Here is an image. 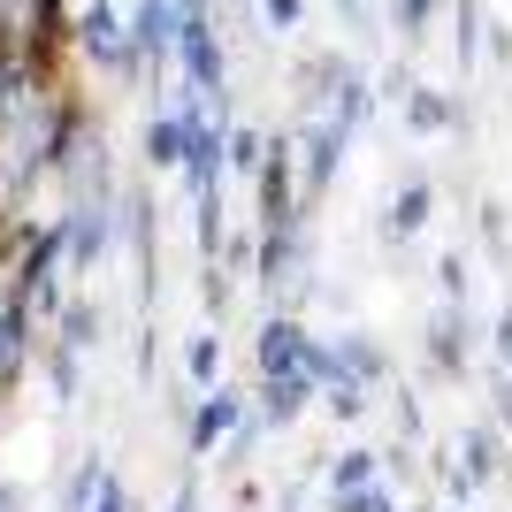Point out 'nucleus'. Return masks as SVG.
I'll return each instance as SVG.
<instances>
[{
	"instance_id": "obj_1",
	"label": "nucleus",
	"mask_w": 512,
	"mask_h": 512,
	"mask_svg": "<svg viewBox=\"0 0 512 512\" xmlns=\"http://www.w3.org/2000/svg\"><path fill=\"white\" fill-rule=\"evenodd\" d=\"M230 421H237V406H230V398H214V406H199V444H214V436H222Z\"/></svg>"
}]
</instances>
